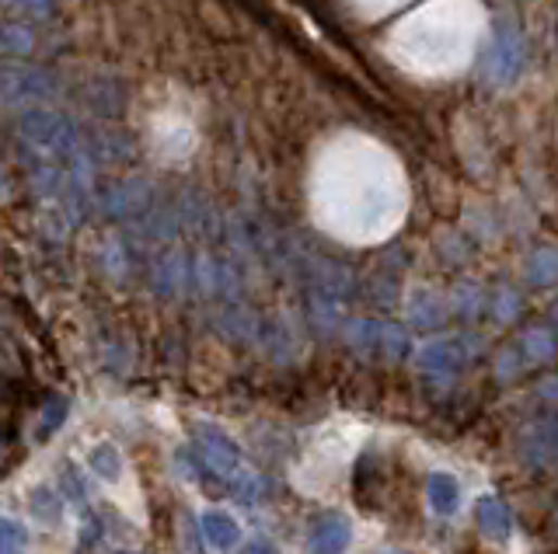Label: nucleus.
<instances>
[{"label":"nucleus","instance_id":"nucleus-4","mask_svg":"<svg viewBox=\"0 0 558 554\" xmlns=\"http://www.w3.org/2000/svg\"><path fill=\"white\" fill-rule=\"evenodd\" d=\"M203 530H206V541L213 547H220V551H231L238 544V537H241V527L234 524V516L220 513V509H213V513L203 516Z\"/></svg>","mask_w":558,"mask_h":554},{"label":"nucleus","instance_id":"nucleus-5","mask_svg":"<svg viewBox=\"0 0 558 554\" xmlns=\"http://www.w3.org/2000/svg\"><path fill=\"white\" fill-rule=\"evenodd\" d=\"M430 506L443 516L457 513V506H461V484H457L454 475H433L430 481Z\"/></svg>","mask_w":558,"mask_h":554},{"label":"nucleus","instance_id":"nucleus-10","mask_svg":"<svg viewBox=\"0 0 558 554\" xmlns=\"http://www.w3.org/2000/svg\"><path fill=\"white\" fill-rule=\"evenodd\" d=\"M244 554H276V547H269L266 541H252L249 547H244Z\"/></svg>","mask_w":558,"mask_h":554},{"label":"nucleus","instance_id":"nucleus-3","mask_svg":"<svg viewBox=\"0 0 558 554\" xmlns=\"http://www.w3.org/2000/svg\"><path fill=\"white\" fill-rule=\"evenodd\" d=\"M474 516H479V527L489 537H499V541H503V537L513 533V516L499 499H482L479 509H474Z\"/></svg>","mask_w":558,"mask_h":554},{"label":"nucleus","instance_id":"nucleus-6","mask_svg":"<svg viewBox=\"0 0 558 554\" xmlns=\"http://www.w3.org/2000/svg\"><path fill=\"white\" fill-rule=\"evenodd\" d=\"M91 467H94V471L102 475L105 481L123 475V461H119V453L112 450V446H98V450H91Z\"/></svg>","mask_w":558,"mask_h":554},{"label":"nucleus","instance_id":"nucleus-7","mask_svg":"<svg viewBox=\"0 0 558 554\" xmlns=\"http://www.w3.org/2000/svg\"><path fill=\"white\" fill-rule=\"evenodd\" d=\"M523 349H528L531 360H548V356H555V339H548L545 331H531Z\"/></svg>","mask_w":558,"mask_h":554},{"label":"nucleus","instance_id":"nucleus-8","mask_svg":"<svg viewBox=\"0 0 558 554\" xmlns=\"http://www.w3.org/2000/svg\"><path fill=\"white\" fill-rule=\"evenodd\" d=\"M18 551H25V533L18 530L14 519H8L4 524V554H18Z\"/></svg>","mask_w":558,"mask_h":554},{"label":"nucleus","instance_id":"nucleus-9","mask_svg":"<svg viewBox=\"0 0 558 554\" xmlns=\"http://www.w3.org/2000/svg\"><path fill=\"white\" fill-rule=\"evenodd\" d=\"M531 276H534V282H548V279H555L558 276V262H545V265H531Z\"/></svg>","mask_w":558,"mask_h":554},{"label":"nucleus","instance_id":"nucleus-2","mask_svg":"<svg viewBox=\"0 0 558 554\" xmlns=\"http://www.w3.org/2000/svg\"><path fill=\"white\" fill-rule=\"evenodd\" d=\"M200 461L210 467V471H217V475H231L234 471V464H238V446L227 440L224 432H217V429H210V426H203L200 429Z\"/></svg>","mask_w":558,"mask_h":554},{"label":"nucleus","instance_id":"nucleus-1","mask_svg":"<svg viewBox=\"0 0 558 554\" xmlns=\"http://www.w3.org/2000/svg\"><path fill=\"white\" fill-rule=\"evenodd\" d=\"M353 541V527L346 516H325L315 524V530L307 533V554H342Z\"/></svg>","mask_w":558,"mask_h":554}]
</instances>
